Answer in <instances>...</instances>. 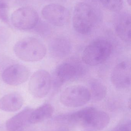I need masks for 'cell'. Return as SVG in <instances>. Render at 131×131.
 <instances>
[{
    "instance_id": "6da1fadb",
    "label": "cell",
    "mask_w": 131,
    "mask_h": 131,
    "mask_svg": "<svg viewBox=\"0 0 131 131\" xmlns=\"http://www.w3.org/2000/svg\"><path fill=\"white\" fill-rule=\"evenodd\" d=\"M67 120L72 123L98 130L105 128L110 117L106 112L93 107H87L68 115Z\"/></svg>"
},
{
    "instance_id": "7a4b0ae2",
    "label": "cell",
    "mask_w": 131,
    "mask_h": 131,
    "mask_svg": "<svg viewBox=\"0 0 131 131\" xmlns=\"http://www.w3.org/2000/svg\"><path fill=\"white\" fill-rule=\"evenodd\" d=\"M98 17L93 7L87 3L79 2L74 8L72 18L73 27L82 35L90 33L97 24Z\"/></svg>"
},
{
    "instance_id": "3957f363",
    "label": "cell",
    "mask_w": 131,
    "mask_h": 131,
    "mask_svg": "<svg viewBox=\"0 0 131 131\" xmlns=\"http://www.w3.org/2000/svg\"><path fill=\"white\" fill-rule=\"evenodd\" d=\"M14 51L19 59L26 62H36L42 60L47 53L44 43L38 39L28 37L18 41L15 45Z\"/></svg>"
},
{
    "instance_id": "277c9868",
    "label": "cell",
    "mask_w": 131,
    "mask_h": 131,
    "mask_svg": "<svg viewBox=\"0 0 131 131\" xmlns=\"http://www.w3.org/2000/svg\"><path fill=\"white\" fill-rule=\"evenodd\" d=\"M112 50L113 46L110 41L105 39H97L85 48L82 53V61L87 65H100L108 59Z\"/></svg>"
},
{
    "instance_id": "5b68a950",
    "label": "cell",
    "mask_w": 131,
    "mask_h": 131,
    "mask_svg": "<svg viewBox=\"0 0 131 131\" xmlns=\"http://www.w3.org/2000/svg\"><path fill=\"white\" fill-rule=\"evenodd\" d=\"M90 99L89 89L81 85H74L65 88L60 95L61 103L68 107H81Z\"/></svg>"
},
{
    "instance_id": "8992f818",
    "label": "cell",
    "mask_w": 131,
    "mask_h": 131,
    "mask_svg": "<svg viewBox=\"0 0 131 131\" xmlns=\"http://www.w3.org/2000/svg\"><path fill=\"white\" fill-rule=\"evenodd\" d=\"M85 68L79 62L66 61L60 64L55 70L53 77V85L59 88L62 85L74 79L81 76Z\"/></svg>"
},
{
    "instance_id": "52a82bcc",
    "label": "cell",
    "mask_w": 131,
    "mask_h": 131,
    "mask_svg": "<svg viewBox=\"0 0 131 131\" xmlns=\"http://www.w3.org/2000/svg\"><path fill=\"white\" fill-rule=\"evenodd\" d=\"M39 20L38 14L34 8L25 7L15 10L12 15V24L16 28L21 30H31Z\"/></svg>"
},
{
    "instance_id": "ba28073f",
    "label": "cell",
    "mask_w": 131,
    "mask_h": 131,
    "mask_svg": "<svg viewBox=\"0 0 131 131\" xmlns=\"http://www.w3.org/2000/svg\"><path fill=\"white\" fill-rule=\"evenodd\" d=\"M52 85V79L49 72L45 70H38L31 77L28 90L34 97L42 98L48 94Z\"/></svg>"
},
{
    "instance_id": "9c48e42d",
    "label": "cell",
    "mask_w": 131,
    "mask_h": 131,
    "mask_svg": "<svg viewBox=\"0 0 131 131\" xmlns=\"http://www.w3.org/2000/svg\"><path fill=\"white\" fill-rule=\"evenodd\" d=\"M42 15L48 23L57 27L67 24L70 20L69 10L63 5L51 4L45 6L41 11Z\"/></svg>"
},
{
    "instance_id": "30bf717a",
    "label": "cell",
    "mask_w": 131,
    "mask_h": 131,
    "mask_svg": "<svg viewBox=\"0 0 131 131\" xmlns=\"http://www.w3.org/2000/svg\"><path fill=\"white\" fill-rule=\"evenodd\" d=\"M111 81L117 89L124 90L131 84V63L129 61H121L115 66L112 71Z\"/></svg>"
},
{
    "instance_id": "8fae6325",
    "label": "cell",
    "mask_w": 131,
    "mask_h": 131,
    "mask_svg": "<svg viewBox=\"0 0 131 131\" xmlns=\"http://www.w3.org/2000/svg\"><path fill=\"white\" fill-rule=\"evenodd\" d=\"M30 72L28 69L20 64L10 66L3 71L2 79L9 85L16 86L23 84L28 79Z\"/></svg>"
},
{
    "instance_id": "7c38bea8",
    "label": "cell",
    "mask_w": 131,
    "mask_h": 131,
    "mask_svg": "<svg viewBox=\"0 0 131 131\" xmlns=\"http://www.w3.org/2000/svg\"><path fill=\"white\" fill-rule=\"evenodd\" d=\"M70 40L64 37L55 38L50 41L49 51L52 57L57 59H62L68 56L72 50Z\"/></svg>"
},
{
    "instance_id": "4fadbf2b",
    "label": "cell",
    "mask_w": 131,
    "mask_h": 131,
    "mask_svg": "<svg viewBox=\"0 0 131 131\" xmlns=\"http://www.w3.org/2000/svg\"><path fill=\"white\" fill-rule=\"evenodd\" d=\"M131 17L128 13H121L115 21V28L118 37L123 41L130 43L131 41Z\"/></svg>"
},
{
    "instance_id": "5bb4252c",
    "label": "cell",
    "mask_w": 131,
    "mask_h": 131,
    "mask_svg": "<svg viewBox=\"0 0 131 131\" xmlns=\"http://www.w3.org/2000/svg\"><path fill=\"white\" fill-rule=\"evenodd\" d=\"M24 100L20 94L9 93L0 99V110L6 112H15L21 109Z\"/></svg>"
},
{
    "instance_id": "9a60e30c",
    "label": "cell",
    "mask_w": 131,
    "mask_h": 131,
    "mask_svg": "<svg viewBox=\"0 0 131 131\" xmlns=\"http://www.w3.org/2000/svg\"><path fill=\"white\" fill-rule=\"evenodd\" d=\"M33 109L26 108L9 118L6 123V128L8 131H16L22 127L28 119Z\"/></svg>"
},
{
    "instance_id": "2e32d148",
    "label": "cell",
    "mask_w": 131,
    "mask_h": 131,
    "mask_svg": "<svg viewBox=\"0 0 131 131\" xmlns=\"http://www.w3.org/2000/svg\"><path fill=\"white\" fill-rule=\"evenodd\" d=\"M54 108L51 104L46 103L36 109H33L28 122L31 124H36L50 118L54 113Z\"/></svg>"
},
{
    "instance_id": "e0dca14e",
    "label": "cell",
    "mask_w": 131,
    "mask_h": 131,
    "mask_svg": "<svg viewBox=\"0 0 131 131\" xmlns=\"http://www.w3.org/2000/svg\"><path fill=\"white\" fill-rule=\"evenodd\" d=\"M89 91L91 99L95 102L100 101L104 99L107 93L105 85L97 79H93L89 82Z\"/></svg>"
},
{
    "instance_id": "ac0fdd59",
    "label": "cell",
    "mask_w": 131,
    "mask_h": 131,
    "mask_svg": "<svg viewBox=\"0 0 131 131\" xmlns=\"http://www.w3.org/2000/svg\"><path fill=\"white\" fill-rule=\"evenodd\" d=\"M105 8L114 12H118L122 9L123 0H96Z\"/></svg>"
},
{
    "instance_id": "d6986e66",
    "label": "cell",
    "mask_w": 131,
    "mask_h": 131,
    "mask_svg": "<svg viewBox=\"0 0 131 131\" xmlns=\"http://www.w3.org/2000/svg\"><path fill=\"white\" fill-rule=\"evenodd\" d=\"M33 29L38 35L43 37L48 36L51 32L49 25L47 22L40 20Z\"/></svg>"
},
{
    "instance_id": "ffe728a7",
    "label": "cell",
    "mask_w": 131,
    "mask_h": 131,
    "mask_svg": "<svg viewBox=\"0 0 131 131\" xmlns=\"http://www.w3.org/2000/svg\"><path fill=\"white\" fill-rule=\"evenodd\" d=\"M8 8L7 0H0V20L5 23L8 21Z\"/></svg>"
},
{
    "instance_id": "44dd1931",
    "label": "cell",
    "mask_w": 131,
    "mask_h": 131,
    "mask_svg": "<svg viewBox=\"0 0 131 131\" xmlns=\"http://www.w3.org/2000/svg\"><path fill=\"white\" fill-rule=\"evenodd\" d=\"M112 131H131V123L130 122L121 124L117 126Z\"/></svg>"
},
{
    "instance_id": "7402d4cb",
    "label": "cell",
    "mask_w": 131,
    "mask_h": 131,
    "mask_svg": "<svg viewBox=\"0 0 131 131\" xmlns=\"http://www.w3.org/2000/svg\"><path fill=\"white\" fill-rule=\"evenodd\" d=\"M56 131H68L67 129L64 127H62L58 128Z\"/></svg>"
}]
</instances>
